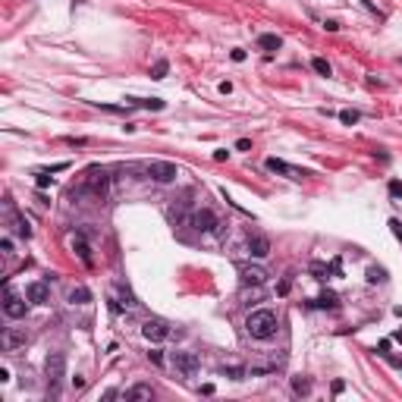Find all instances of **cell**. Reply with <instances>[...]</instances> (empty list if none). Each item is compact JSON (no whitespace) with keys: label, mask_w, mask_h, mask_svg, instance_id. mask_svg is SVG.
Returning a JSON list of instances; mask_svg holds the SVG:
<instances>
[{"label":"cell","mask_w":402,"mask_h":402,"mask_svg":"<svg viewBox=\"0 0 402 402\" xmlns=\"http://www.w3.org/2000/svg\"><path fill=\"white\" fill-rule=\"evenodd\" d=\"M277 327H280V318H277V311H270V308H258V311H251L245 318V330H248L251 339L277 336Z\"/></svg>","instance_id":"cell-1"},{"label":"cell","mask_w":402,"mask_h":402,"mask_svg":"<svg viewBox=\"0 0 402 402\" xmlns=\"http://www.w3.org/2000/svg\"><path fill=\"white\" fill-rule=\"evenodd\" d=\"M170 368H173L179 377L189 380V377H195V374L201 371V361H198L195 352H182V349H179V352H170Z\"/></svg>","instance_id":"cell-2"},{"label":"cell","mask_w":402,"mask_h":402,"mask_svg":"<svg viewBox=\"0 0 402 402\" xmlns=\"http://www.w3.org/2000/svg\"><path fill=\"white\" fill-rule=\"evenodd\" d=\"M63 368H66L63 352H50L47 361H44V377H47V387H50L53 396H57V387H60V380H63Z\"/></svg>","instance_id":"cell-3"},{"label":"cell","mask_w":402,"mask_h":402,"mask_svg":"<svg viewBox=\"0 0 402 402\" xmlns=\"http://www.w3.org/2000/svg\"><path fill=\"white\" fill-rule=\"evenodd\" d=\"M104 189H107V170H104V167H88L85 176H82V192L101 198Z\"/></svg>","instance_id":"cell-4"},{"label":"cell","mask_w":402,"mask_h":402,"mask_svg":"<svg viewBox=\"0 0 402 402\" xmlns=\"http://www.w3.org/2000/svg\"><path fill=\"white\" fill-rule=\"evenodd\" d=\"M145 173H148L154 182H173L179 176V167L170 163V160H151L148 167H145Z\"/></svg>","instance_id":"cell-5"},{"label":"cell","mask_w":402,"mask_h":402,"mask_svg":"<svg viewBox=\"0 0 402 402\" xmlns=\"http://www.w3.org/2000/svg\"><path fill=\"white\" fill-rule=\"evenodd\" d=\"M192 226H195L198 233H217L223 223H220V217H217L211 208H198V211L192 214Z\"/></svg>","instance_id":"cell-6"},{"label":"cell","mask_w":402,"mask_h":402,"mask_svg":"<svg viewBox=\"0 0 402 402\" xmlns=\"http://www.w3.org/2000/svg\"><path fill=\"white\" fill-rule=\"evenodd\" d=\"M141 336L151 339V342H163V339H170V324L160 321V318H148L141 324Z\"/></svg>","instance_id":"cell-7"},{"label":"cell","mask_w":402,"mask_h":402,"mask_svg":"<svg viewBox=\"0 0 402 402\" xmlns=\"http://www.w3.org/2000/svg\"><path fill=\"white\" fill-rule=\"evenodd\" d=\"M25 311H28V299L25 296H16V292L7 289V296H4V314L13 318V321H19V318H25Z\"/></svg>","instance_id":"cell-8"},{"label":"cell","mask_w":402,"mask_h":402,"mask_svg":"<svg viewBox=\"0 0 402 402\" xmlns=\"http://www.w3.org/2000/svg\"><path fill=\"white\" fill-rule=\"evenodd\" d=\"M0 346H4V352H16L19 346H25V327H7L0 336Z\"/></svg>","instance_id":"cell-9"},{"label":"cell","mask_w":402,"mask_h":402,"mask_svg":"<svg viewBox=\"0 0 402 402\" xmlns=\"http://www.w3.org/2000/svg\"><path fill=\"white\" fill-rule=\"evenodd\" d=\"M25 299H28L32 305H47V302H50V286H47L44 280L28 283V286H25Z\"/></svg>","instance_id":"cell-10"},{"label":"cell","mask_w":402,"mask_h":402,"mask_svg":"<svg viewBox=\"0 0 402 402\" xmlns=\"http://www.w3.org/2000/svg\"><path fill=\"white\" fill-rule=\"evenodd\" d=\"M239 277H242V286H264L267 283V270L264 267H254V264H245L239 270Z\"/></svg>","instance_id":"cell-11"},{"label":"cell","mask_w":402,"mask_h":402,"mask_svg":"<svg viewBox=\"0 0 402 402\" xmlns=\"http://www.w3.org/2000/svg\"><path fill=\"white\" fill-rule=\"evenodd\" d=\"M248 254H251V258H267V254H270V239H267V236H261V233H254V236H248Z\"/></svg>","instance_id":"cell-12"},{"label":"cell","mask_w":402,"mask_h":402,"mask_svg":"<svg viewBox=\"0 0 402 402\" xmlns=\"http://www.w3.org/2000/svg\"><path fill=\"white\" fill-rule=\"evenodd\" d=\"M123 399H132V402H151L154 399V387L151 383H135V387H129L123 393Z\"/></svg>","instance_id":"cell-13"},{"label":"cell","mask_w":402,"mask_h":402,"mask_svg":"<svg viewBox=\"0 0 402 402\" xmlns=\"http://www.w3.org/2000/svg\"><path fill=\"white\" fill-rule=\"evenodd\" d=\"M264 167H267L270 173H286L289 179H302V176H305V173H299L296 167H289L286 160H277V157H267V163H264Z\"/></svg>","instance_id":"cell-14"},{"label":"cell","mask_w":402,"mask_h":402,"mask_svg":"<svg viewBox=\"0 0 402 402\" xmlns=\"http://www.w3.org/2000/svg\"><path fill=\"white\" fill-rule=\"evenodd\" d=\"M7 211H10V220H13L16 233H19L22 239H28V236H32V226H28V220H25V217H19V214H16V208H13V205H7Z\"/></svg>","instance_id":"cell-15"},{"label":"cell","mask_w":402,"mask_h":402,"mask_svg":"<svg viewBox=\"0 0 402 402\" xmlns=\"http://www.w3.org/2000/svg\"><path fill=\"white\" fill-rule=\"evenodd\" d=\"M66 302H69V305H88V302H91V292H88L85 286H72V289L66 292Z\"/></svg>","instance_id":"cell-16"},{"label":"cell","mask_w":402,"mask_h":402,"mask_svg":"<svg viewBox=\"0 0 402 402\" xmlns=\"http://www.w3.org/2000/svg\"><path fill=\"white\" fill-rule=\"evenodd\" d=\"M126 101L132 107H141V110H163V107H167L160 98H126Z\"/></svg>","instance_id":"cell-17"},{"label":"cell","mask_w":402,"mask_h":402,"mask_svg":"<svg viewBox=\"0 0 402 402\" xmlns=\"http://www.w3.org/2000/svg\"><path fill=\"white\" fill-rule=\"evenodd\" d=\"M258 44L264 50H280L283 47V38H280V35H273V32H267V35H261V38H258Z\"/></svg>","instance_id":"cell-18"},{"label":"cell","mask_w":402,"mask_h":402,"mask_svg":"<svg viewBox=\"0 0 402 402\" xmlns=\"http://www.w3.org/2000/svg\"><path fill=\"white\" fill-rule=\"evenodd\" d=\"M311 66H314V72H318V76H327V79L333 76V66L327 63L324 57H314V60H311Z\"/></svg>","instance_id":"cell-19"},{"label":"cell","mask_w":402,"mask_h":402,"mask_svg":"<svg viewBox=\"0 0 402 402\" xmlns=\"http://www.w3.org/2000/svg\"><path fill=\"white\" fill-rule=\"evenodd\" d=\"M292 390H296L299 396H308L311 393V380L308 377H292Z\"/></svg>","instance_id":"cell-20"},{"label":"cell","mask_w":402,"mask_h":402,"mask_svg":"<svg viewBox=\"0 0 402 402\" xmlns=\"http://www.w3.org/2000/svg\"><path fill=\"white\" fill-rule=\"evenodd\" d=\"M220 374H226V377H233V380H242V377H245V368H242V364H223Z\"/></svg>","instance_id":"cell-21"},{"label":"cell","mask_w":402,"mask_h":402,"mask_svg":"<svg viewBox=\"0 0 402 402\" xmlns=\"http://www.w3.org/2000/svg\"><path fill=\"white\" fill-rule=\"evenodd\" d=\"M76 251H79V258L85 264H91V251H88V242H85V236H76Z\"/></svg>","instance_id":"cell-22"},{"label":"cell","mask_w":402,"mask_h":402,"mask_svg":"<svg viewBox=\"0 0 402 402\" xmlns=\"http://www.w3.org/2000/svg\"><path fill=\"white\" fill-rule=\"evenodd\" d=\"M167 72H170V63L167 60H157L151 66V79H167Z\"/></svg>","instance_id":"cell-23"},{"label":"cell","mask_w":402,"mask_h":402,"mask_svg":"<svg viewBox=\"0 0 402 402\" xmlns=\"http://www.w3.org/2000/svg\"><path fill=\"white\" fill-rule=\"evenodd\" d=\"M318 305H321V308H336V305H339V299H336V292H330V289H327V292H321V299H318Z\"/></svg>","instance_id":"cell-24"},{"label":"cell","mask_w":402,"mask_h":402,"mask_svg":"<svg viewBox=\"0 0 402 402\" xmlns=\"http://www.w3.org/2000/svg\"><path fill=\"white\" fill-rule=\"evenodd\" d=\"M387 280V270L383 267H368V283H383Z\"/></svg>","instance_id":"cell-25"},{"label":"cell","mask_w":402,"mask_h":402,"mask_svg":"<svg viewBox=\"0 0 402 402\" xmlns=\"http://www.w3.org/2000/svg\"><path fill=\"white\" fill-rule=\"evenodd\" d=\"M339 120H342L346 126H355V123L361 120V113H358V110H339Z\"/></svg>","instance_id":"cell-26"},{"label":"cell","mask_w":402,"mask_h":402,"mask_svg":"<svg viewBox=\"0 0 402 402\" xmlns=\"http://www.w3.org/2000/svg\"><path fill=\"white\" fill-rule=\"evenodd\" d=\"M35 182H38V189H47L50 186V170H38V179Z\"/></svg>","instance_id":"cell-27"},{"label":"cell","mask_w":402,"mask_h":402,"mask_svg":"<svg viewBox=\"0 0 402 402\" xmlns=\"http://www.w3.org/2000/svg\"><path fill=\"white\" fill-rule=\"evenodd\" d=\"M0 251H4L7 258L13 254V239H10V236H4V239H0Z\"/></svg>","instance_id":"cell-28"},{"label":"cell","mask_w":402,"mask_h":402,"mask_svg":"<svg viewBox=\"0 0 402 402\" xmlns=\"http://www.w3.org/2000/svg\"><path fill=\"white\" fill-rule=\"evenodd\" d=\"M229 57H233V60H236V63H242V60H245V50H242V47H236V50H233V53H229Z\"/></svg>","instance_id":"cell-29"},{"label":"cell","mask_w":402,"mask_h":402,"mask_svg":"<svg viewBox=\"0 0 402 402\" xmlns=\"http://www.w3.org/2000/svg\"><path fill=\"white\" fill-rule=\"evenodd\" d=\"M390 195L393 198H402V186H399V182H390Z\"/></svg>","instance_id":"cell-30"},{"label":"cell","mask_w":402,"mask_h":402,"mask_svg":"<svg viewBox=\"0 0 402 402\" xmlns=\"http://www.w3.org/2000/svg\"><path fill=\"white\" fill-rule=\"evenodd\" d=\"M236 148H239V151H251V141L248 138H239V141H236Z\"/></svg>","instance_id":"cell-31"},{"label":"cell","mask_w":402,"mask_h":402,"mask_svg":"<svg viewBox=\"0 0 402 402\" xmlns=\"http://www.w3.org/2000/svg\"><path fill=\"white\" fill-rule=\"evenodd\" d=\"M324 28H327V32H339V22H336V19H327Z\"/></svg>","instance_id":"cell-32"},{"label":"cell","mask_w":402,"mask_h":402,"mask_svg":"<svg viewBox=\"0 0 402 402\" xmlns=\"http://www.w3.org/2000/svg\"><path fill=\"white\" fill-rule=\"evenodd\" d=\"M226 157H229L226 148H217V151H214V160H226Z\"/></svg>","instance_id":"cell-33"},{"label":"cell","mask_w":402,"mask_h":402,"mask_svg":"<svg viewBox=\"0 0 402 402\" xmlns=\"http://www.w3.org/2000/svg\"><path fill=\"white\" fill-rule=\"evenodd\" d=\"M72 390H85V380L76 374V377H72Z\"/></svg>","instance_id":"cell-34"},{"label":"cell","mask_w":402,"mask_h":402,"mask_svg":"<svg viewBox=\"0 0 402 402\" xmlns=\"http://www.w3.org/2000/svg\"><path fill=\"white\" fill-rule=\"evenodd\" d=\"M390 226H393V233H396V239H402V223H399V220H390Z\"/></svg>","instance_id":"cell-35"},{"label":"cell","mask_w":402,"mask_h":402,"mask_svg":"<svg viewBox=\"0 0 402 402\" xmlns=\"http://www.w3.org/2000/svg\"><path fill=\"white\" fill-rule=\"evenodd\" d=\"M148 358H151L154 364H163V355H160V352H148Z\"/></svg>","instance_id":"cell-36"},{"label":"cell","mask_w":402,"mask_h":402,"mask_svg":"<svg viewBox=\"0 0 402 402\" xmlns=\"http://www.w3.org/2000/svg\"><path fill=\"white\" fill-rule=\"evenodd\" d=\"M393 364H399V368H402V361H393Z\"/></svg>","instance_id":"cell-37"}]
</instances>
